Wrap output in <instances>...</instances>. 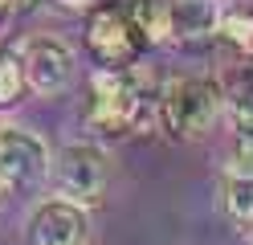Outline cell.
<instances>
[{
    "instance_id": "cell-1",
    "label": "cell",
    "mask_w": 253,
    "mask_h": 245,
    "mask_svg": "<svg viewBox=\"0 0 253 245\" xmlns=\"http://www.w3.org/2000/svg\"><path fill=\"white\" fill-rule=\"evenodd\" d=\"M220 110H225V86L209 78H171L160 90V123L176 139L209 135Z\"/></svg>"
},
{
    "instance_id": "cell-18",
    "label": "cell",
    "mask_w": 253,
    "mask_h": 245,
    "mask_svg": "<svg viewBox=\"0 0 253 245\" xmlns=\"http://www.w3.org/2000/svg\"><path fill=\"white\" fill-rule=\"evenodd\" d=\"M249 74H253V70H249Z\"/></svg>"
},
{
    "instance_id": "cell-15",
    "label": "cell",
    "mask_w": 253,
    "mask_h": 245,
    "mask_svg": "<svg viewBox=\"0 0 253 245\" xmlns=\"http://www.w3.org/2000/svg\"><path fill=\"white\" fill-rule=\"evenodd\" d=\"M119 4H131V0H90V8H119Z\"/></svg>"
},
{
    "instance_id": "cell-2",
    "label": "cell",
    "mask_w": 253,
    "mask_h": 245,
    "mask_svg": "<svg viewBox=\"0 0 253 245\" xmlns=\"http://www.w3.org/2000/svg\"><path fill=\"white\" fill-rule=\"evenodd\" d=\"M53 188L57 196H66V200L74 204H94L98 196L106 192V151L98 143H70V147H61V151L53 155Z\"/></svg>"
},
{
    "instance_id": "cell-6",
    "label": "cell",
    "mask_w": 253,
    "mask_h": 245,
    "mask_svg": "<svg viewBox=\"0 0 253 245\" xmlns=\"http://www.w3.org/2000/svg\"><path fill=\"white\" fill-rule=\"evenodd\" d=\"M21 65H25V86L45 98L74 82V49L57 37H29L21 45Z\"/></svg>"
},
{
    "instance_id": "cell-12",
    "label": "cell",
    "mask_w": 253,
    "mask_h": 245,
    "mask_svg": "<svg viewBox=\"0 0 253 245\" xmlns=\"http://www.w3.org/2000/svg\"><path fill=\"white\" fill-rule=\"evenodd\" d=\"M25 90V65H21V53L0 45V106L17 102Z\"/></svg>"
},
{
    "instance_id": "cell-9",
    "label": "cell",
    "mask_w": 253,
    "mask_h": 245,
    "mask_svg": "<svg viewBox=\"0 0 253 245\" xmlns=\"http://www.w3.org/2000/svg\"><path fill=\"white\" fill-rule=\"evenodd\" d=\"M135 29L143 33L147 45H164L171 41V12H168V0H131V12Z\"/></svg>"
},
{
    "instance_id": "cell-7",
    "label": "cell",
    "mask_w": 253,
    "mask_h": 245,
    "mask_svg": "<svg viewBox=\"0 0 253 245\" xmlns=\"http://www.w3.org/2000/svg\"><path fill=\"white\" fill-rule=\"evenodd\" d=\"M82 237H86V208L66 200V196L37 204L33 221H29L33 245H82Z\"/></svg>"
},
{
    "instance_id": "cell-5",
    "label": "cell",
    "mask_w": 253,
    "mask_h": 245,
    "mask_svg": "<svg viewBox=\"0 0 253 245\" xmlns=\"http://www.w3.org/2000/svg\"><path fill=\"white\" fill-rule=\"evenodd\" d=\"M86 45H90V53L98 57L102 65H110V70H126V65H135L139 53L147 49L143 33H139L135 21L126 12H119V8H94L90 12Z\"/></svg>"
},
{
    "instance_id": "cell-11",
    "label": "cell",
    "mask_w": 253,
    "mask_h": 245,
    "mask_svg": "<svg viewBox=\"0 0 253 245\" xmlns=\"http://www.w3.org/2000/svg\"><path fill=\"white\" fill-rule=\"evenodd\" d=\"M225 212L237 225H253V180L249 176H233L225 180Z\"/></svg>"
},
{
    "instance_id": "cell-8",
    "label": "cell",
    "mask_w": 253,
    "mask_h": 245,
    "mask_svg": "<svg viewBox=\"0 0 253 245\" xmlns=\"http://www.w3.org/2000/svg\"><path fill=\"white\" fill-rule=\"evenodd\" d=\"M171 12V37L180 41H204L220 25V0H168Z\"/></svg>"
},
{
    "instance_id": "cell-14",
    "label": "cell",
    "mask_w": 253,
    "mask_h": 245,
    "mask_svg": "<svg viewBox=\"0 0 253 245\" xmlns=\"http://www.w3.org/2000/svg\"><path fill=\"white\" fill-rule=\"evenodd\" d=\"M229 172H233V176H249V180H253V135H237L233 155H229Z\"/></svg>"
},
{
    "instance_id": "cell-13",
    "label": "cell",
    "mask_w": 253,
    "mask_h": 245,
    "mask_svg": "<svg viewBox=\"0 0 253 245\" xmlns=\"http://www.w3.org/2000/svg\"><path fill=\"white\" fill-rule=\"evenodd\" d=\"M216 33H220V37H225L233 49L253 53V12H220Z\"/></svg>"
},
{
    "instance_id": "cell-17",
    "label": "cell",
    "mask_w": 253,
    "mask_h": 245,
    "mask_svg": "<svg viewBox=\"0 0 253 245\" xmlns=\"http://www.w3.org/2000/svg\"><path fill=\"white\" fill-rule=\"evenodd\" d=\"M0 4H17V0H0Z\"/></svg>"
},
{
    "instance_id": "cell-4",
    "label": "cell",
    "mask_w": 253,
    "mask_h": 245,
    "mask_svg": "<svg viewBox=\"0 0 253 245\" xmlns=\"http://www.w3.org/2000/svg\"><path fill=\"white\" fill-rule=\"evenodd\" d=\"M139 94L135 82L126 78V70H110L102 65L90 78V102H86V123L94 131H131V119L139 110Z\"/></svg>"
},
{
    "instance_id": "cell-3",
    "label": "cell",
    "mask_w": 253,
    "mask_h": 245,
    "mask_svg": "<svg viewBox=\"0 0 253 245\" xmlns=\"http://www.w3.org/2000/svg\"><path fill=\"white\" fill-rule=\"evenodd\" d=\"M49 143L37 131L0 123V188H29L49 176Z\"/></svg>"
},
{
    "instance_id": "cell-10",
    "label": "cell",
    "mask_w": 253,
    "mask_h": 245,
    "mask_svg": "<svg viewBox=\"0 0 253 245\" xmlns=\"http://www.w3.org/2000/svg\"><path fill=\"white\" fill-rule=\"evenodd\" d=\"M225 110L241 135H253V74H241L225 90Z\"/></svg>"
},
{
    "instance_id": "cell-16",
    "label": "cell",
    "mask_w": 253,
    "mask_h": 245,
    "mask_svg": "<svg viewBox=\"0 0 253 245\" xmlns=\"http://www.w3.org/2000/svg\"><path fill=\"white\" fill-rule=\"evenodd\" d=\"M61 4H70V8H90V0H61Z\"/></svg>"
}]
</instances>
